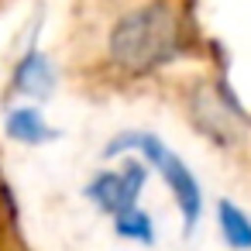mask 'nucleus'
<instances>
[{"label":"nucleus","instance_id":"nucleus-1","mask_svg":"<svg viewBox=\"0 0 251 251\" xmlns=\"http://www.w3.org/2000/svg\"><path fill=\"white\" fill-rule=\"evenodd\" d=\"M196 49L193 21L176 0H141L117 14L103 35V59L124 79H151Z\"/></svg>","mask_w":251,"mask_h":251},{"label":"nucleus","instance_id":"nucleus-2","mask_svg":"<svg viewBox=\"0 0 251 251\" xmlns=\"http://www.w3.org/2000/svg\"><path fill=\"white\" fill-rule=\"evenodd\" d=\"M127 151H138L141 162L162 176V182L169 186V193H172V200H176V206L182 213V230L193 234V227L203 217V189H200V179L193 176V169L182 162V155L172 151L151 131H121L103 145V158L127 155Z\"/></svg>","mask_w":251,"mask_h":251},{"label":"nucleus","instance_id":"nucleus-3","mask_svg":"<svg viewBox=\"0 0 251 251\" xmlns=\"http://www.w3.org/2000/svg\"><path fill=\"white\" fill-rule=\"evenodd\" d=\"M186 117L189 124L217 148H237L244 145V131L251 124V114L244 110L241 97L234 93L230 79L220 73L213 79H196L186 93Z\"/></svg>","mask_w":251,"mask_h":251},{"label":"nucleus","instance_id":"nucleus-4","mask_svg":"<svg viewBox=\"0 0 251 251\" xmlns=\"http://www.w3.org/2000/svg\"><path fill=\"white\" fill-rule=\"evenodd\" d=\"M148 165L141 162V158H127L121 169H100L90 182H86V189H83V196L100 210V213H107V217H124V213H131V210H138V200H141V193H145V186H148Z\"/></svg>","mask_w":251,"mask_h":251},{"label":"nucleus","instance_id":"nucleus-5","mask_svg":"<svg viewBox=\"0 0 251 251\" xmlns=\"http://www.w3.org/2000/svg\"><path fill=\"white\" fill-rule=\"evenodd\" d=\"M59 86V73H55V62L42 52V49H25L21 59L14 62L11 69V93L14 97H25L31 103H42L55 93Z\"/></svg>","mask_w":251,"mask_h":251},{"label":"nucleus","instance_id":"nucleus-6","mask_svg":"<svg viewBox=\"0 0 251 251\" xmlns=\"http://www.w3.org/2000/svg\"><path fill=\"white\" fill-rule=\"evenodd\" d=\"M4 134L14 141V145H25V148H42V145H52L59 141V127L49 124L45 110L35 107V103H18L4 114Z\"/></svg>","mask_w":251,"mask_h":251},{"label":"nucleus","instance_id":"nucleus-7","mask_svg":"<svg viewBox=\"0 0 251 251\" xmlns=\"http://www.w3.org/2000/svg\"><path fill=\"white\" fill-rule=\"evenodd\" d=\"M217 230L230 251H251V213L234 200H217Z\"/></svg>","mask_w":251,"mask_h":251},{"label":"nucleus","instance_id":"nucleus-8","mask_svg":"<svg viewBox=\"0 0 251 251\" xmlns=\"http://www.w3.org/2000/svg\"><path fill=\"white\" fill-rule=\"evenodd\" d=\"M114 234L121 237V241H131V244H145V248H151L155 241H158V230H155V220H151V213L148 210H131V213H124V217H117L114 220Z\"/></svg>","mask_w":251,"mask_h":251}]
</instances>
